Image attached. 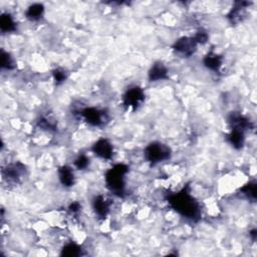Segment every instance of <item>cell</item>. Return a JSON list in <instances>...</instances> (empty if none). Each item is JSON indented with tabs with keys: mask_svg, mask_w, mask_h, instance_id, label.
<instances>
[{
	"mask_svg": "<svg viewBox=\"0 0 257 257\" xmlns=\"http://www.w3.org/2000/svg\"><path fill=\"white\" fill-rule=\"evenodd\" d=\"M170 207L182 217L197 222L201 218V206L192 196L188 187L177 193H173L167 198Z\"/></svg>",
	"mask_w": 257,
	"mask_h": 257,
	"instance_id": "obj_1",
	"label": "cell"
},
{
	"mask_svg": "<svg viewBox=\"0 0 257 257\" xmlns=\"http://www.w3.org/2000/svg\"><path fill=\"white\" fill-rule=\"evenodd\" d=\"M129 167L125 164H116L106 172L105 182L112 194L123 198L126 195V178Z\"/></svg>",
	"mask_w": 257,
	"mask_h": 257,
	"instance_id": "obj_2",
	"label": "cell"
},
{
	"mask_svg": "<svg viewBox=\"0 0 257 257\" xmlns=\"http://www.w3.org/2000/svg\"><path fill=\"white\" fill-rule=\"evenodd\" d=\"M171 155L172 151L170 147L161 142H152L147 145L144 150V157L146 161L152 165L168 161L171 158Z\"/></svg>",
	"mask_w": 257,
	"mask_h": 257,
	"instance_id": "obj_3",
	"label": "cell"
},
{
	"mask_svg": "<svg viewBox=\"0 0 257 257\" xmlns=\"http://www.w3.org/2000/svg\"><path fill=\"white\" fill-rule=\"evenodd\" d=\"M80 116L90 126L98 128L105 126L110 120L109 114L105 110L96 107H87L82 109Z\"/></svg>",
	"mask_w": 257,
	"mask_h": 257,
	"instance_id": "obj_4",
	"label": "cell"
},
{
	"mask_svg": "<svg viewBox=\"0 0 257 257\" xmlns=\"http://www.w3.org/2000/svg\"><path fill=\"white\" fill-rule=\"evenodd\" d=\"M145 92L142 88L135 86L126 91L123 96V105L126 109H132L133 111L138 110V108L145 101Z\"/></svg>",
	"mask_w": 257,
	"mask_h": 257,
	"instance_id": "obj_5",
	"label": "cell"
},
{
	"mask_svg": "<svg viewBox=\"0 0 257 257\" xmlns=\"http://www.w3.org/2000/svg\"><path fill=\"white\" fill-rule=\"evenodd\" d=\"M197 43L194 41L193 38H188V37H183L177 40L172 49L177 53L180 54L186 58L192 57L196 51H197Z\"/></svg>",
	"mask_w": 257,
	"mask_h": 257,
	"instance_id": "obj_6",
	"label": "cell"
},
{
	"mask_svg": "<svg viewBox=\"0 0 257 257\" xmlns=\"http://www.w3.org/2000/svg\"><path fill=\"white\" fill-rule=\"evenodd\" d=\"M93 153L100 159L111 160L114 156V146L108 139L98 140L92 147Z\"/></svg>",
	"mask_w": 257,
	"mask_h": 257,
	"instance_id": "obj_7",
	"label": "cell"
},
{
	"mask_svg": "<svg viewBox=\"0 0 257 257\" xmlns=\"http://www.w3.org/2000/svg\"><path fill=\"white\" fill-rule=\"evenodd\" d=\"M92 206L96 215L102 219H105L111 211V202L104 195H97L93 199Z\"/></svg>",
	"mask_w": 257,
	"mask_h": 257,
	"instance_id": "obj_8",
	"label": "cell"
},
{
	"mask_svg": "<svg viewBox=\"0 0 257 257\" xmlns=\"http://www.w3.org/2000/svg\"><path fill=\"white\" fill-rule=\"evenodd\" d=\"M26 174V166L20 162L10 164L4 169V177L8 182H19L21 178Z\"/></svg>",
	"mask_w": 257,
	"mask_h": 257,
	"instance_id": "obj_9",
	"label": "cell"
},
{
	"mask_svg": "<svg viewBox=\"0 0 257 257\" xmlns=\"http://www.w3.org/2000/svg\"><path fill=\"white\" fill-rule=\"evenodd\" d=\"M228 124L231 129L246 132L251 128V122L249 119L239 113H231L228 117Z\"/></svg>",
	"mask_w": 257,
	"mask_h": 257,
	"instance_id": "obj_10",
	"label": "cell"
},
{
	"mask_svg": "<svg viewBox=\"0 0 257 257\" xmlns=\"http://www.w3.org/2000/svg\"><path fill=\"white\" fill-rule=\"evenodd\" d=\"M169 78V71L168 68L161 62L155 63L149 73H148V79L150 82H160V81H165Z\"/></svg>",
	"mask_w": 257,
	"mask_h": 257,
	"instance_id": "obj_11",
	"label": "cell"
},
{
	"mask_svg": "<svg viewBox=\"0 0 257 257\" xmlns=\"http://www.w3.org/2000/svg\"><path fill=\"white\" fill-rule=\"evenodd\" d=\"M59 180L61 184L66 188H71L76 184V175L72 167L64 165L58 170Z\"/></svg>",
	"mask_w": 257,
	"mask_h": 257,
	"instance_id": "obj_12",
	"label": "cell"
},
{
	"mask_svg": "<svg viewBox=\"0 0 257 257\" xmlns=\"http://www.w3.org/2000/svg\"><path fill=\"white\" fill-rule=\"evenodd\" d=\"M250 6V3H246V2H238L235 3L234 7L232 8V10L230 11V13L228 14L227 18L229 20V22L232 25H236L238 23H240L243 20L244 17V13L246 11V9Z\"/></svg>",
	"mask_w": 257,
	"mask_h": 257,
	"instance_id": "obj_13",
	"label": "cell"
},
{
	"mask_svg": "<svg viewBox=\"0 0 257 257\" xmlns=\"http://www.w3.org/2000/svg\"><path fill=\"white\" fill-rule=\"evenodd\" d=\"M204 67L214 73H219L222 65H223V57L216 53H209L203 59Z\"/></svg>",
	"mask_w": 257,
	"mask_h": 257,
	"instance_id": "obj_14",
	"label": "cell"
},
{
	"mask_svg": "<svg viewBox=\"0 0 257 257\" xmlns=\"http://www.w3.org/2000/svg\"><path fill=\"white\" fill-rule=\"evenodd\" d=\"M0 31L3 34H13L18 31V24L11 14L6 13L0 17Z\"/></svg>",
	"mask_w": 257,
	"mask_h": 257,
	"instance_id": "obj_15",
	"label": "cell"
},
{
	"mask_svg": "<svg viewBox=\"0 0 257 257\" xmlns=\"http://www.w3.org/2000/svg\"><path fill=\"white\" fill-rule=\"evenodd\" d=\"M45 12L46 9L43 4H34L30 6L26 11V18L32 23L40 22L44 18Z\"/></svg>",
	"mask_w": 257,
	"mask_h": 257,
	"instance_id": "obj_16",
	"label": "cell"
},
{
	"mask_svg": "<svg viewBox=\"0 0 257 257\" xmlns=\"http://www.w3.org/2000/svg\"><path fill=\"white\" fill-rule=\"evenodd\" d=\"M227 142L236 150H240L243 148L245 144V133L239 130L231 129L230 133L226 136Z\"/></svg>",
	"mask_w": 257,
	"mask_h": 257,
	"instance_id": "obj_17",
	"label": "cell"
},
{
	"mask_svg": "<svg viewBox=\"0 0 257 257\" xmlns=\"http://www.w3.org/2000/svg\"><path fill=\"white\" fill-rule=\"evenodd\" d=\"M62 256H69V257H77V256H81L83 255V249L81 247V245H79L76 242H69L67 243L61 252Z\"/></svg>",
	"mask_w": 257,
	"mask_h": 257,
	"instance_id": "obj_18",
	"label": "cell"
},
{
	"mask_svg": "<svg viewBox=\"0 0 257 257\" xmlns=\"http://www.w3.org/2000/svg\"><path fill=\"white\" fill-rule=\"evenodd\" d=\"M17 68L15 58L6 51H2V69L6 71H14Z\"/></svg>",
	"mask_w": 257,
	"mask_h": 257,
	"instance_id": "obj_19",
	"label": "cell"
},
{
	"mask_svg": "<svg viewBox=\"0 0 257 257\" xmlns=\"http://www.w3.org/2000/svg\"><path fill=\"white\" fill-rule=\"evenodd\" d=\"M240 192L248 200L255 202V200H256V183L254 181L247 183L240 189Z\"/></svg>",
	"mask_w": 257,
	"mask_h": 257,
	"instance_id": "obj_20",
	"label": "cell"
},
{
	"mask_svg": "<svg viewBox=\"0 0 257 257\" xmlns=\"http://www.w3.org/2000/svg\"><path fill=\"white\" fill-rule=\"evenodd\" d=\"M91 164V160L90 158L85 155V154H80L74 161V166L75 168H77V170L80 171H84L87 170L90 167Z\"/></svg>",
	"mask_w": 257,
	"mask_h": 257,
	"instance_id": "obj_21",
	"label": "cell"
},
{
	"mask_svg": "<svg viewBox=\"0 0 257 257\" xmlns=\"http://www.w3.org/2000/svg\"><path fill=\"white\" fill-rule=\"evenodd\" d=\"M53 79H54L56 85H58V86L63 85L68 79V73L63 68H57L53 71Z\"/></svg>",
	"mask_w": 257,
	"mask_h": 257,
	"instance_id": "obj_22",
	"label": "cell"
},
{
	"mask_svg": "<svg viewBox=\"0 0 257 257\" xmlns=\"http://www.w3.org/2000/svg\"><path fill=\"white\" fill-rule=\"evenodd\" d=\"M56 125L57 124L54 121H52L50 118H47V117H43L39 121V127L44 129V130H47V131L55 130Z\"/></svg>",
	"mask_w": 257,
	"mask_h": 257,
	"instance_id": "obj_23",
	"label": "cell"
},
{
	"mask_svg": "<svg viewBox=\"0 0 257 257\" xmlns=\"http://www.w3.org/2000/svg\"><path fill=\"white\" fill-rule=\"evenodd\" d=\"M192 38L197 43V45H205L209 40V36H208L207 32L204 31V30H199L195 34V36L192 37Z\"/></svg>",
	"mask_w": 257,
	"mask_h": 257,
	"instance_id": "obj_24",
	"label": "cell"
},
{
	"mask_svg": "<svg viewBox=\"0 0 257 257\" xmlns=\"http://www.w3.org/2000/svg\"><path fill=\"white\" fill-rule=\"evenodd\" d=\"M82 209V204L78 201H75V202H72L69 206V211L72 213V214H78Z\"/></svg>",
	"mask_w": 257,
	"mask_h": 257,
	"instance_id": "obj_25",
	"label": "cell"
},
{
	"mask_svg": "<svg viewBox=\"0 0 257 257\" xmlns=\"http://www.w3.org/2000/svg\"><path fill=\"white\" fill-rule=\"evenodd\" d=\"M249 236H250V238L252 239V241H255V240H256V237H257V231H256V229H255V228H253L252 230H250V232H249Z\"/></svg>",
	"mask_w": 257,
	"mask_h": 257,
	"instance_id": "obj_26",
	"label": "cell"
}]
</instances>
